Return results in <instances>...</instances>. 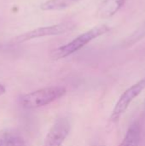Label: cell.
Listing matches in <instances>:
<instances>
[{"mask_svg": "<svg viewBox=\"0 0 145 146\" xmlns=\"http://www.w3.org/2000/svg\"><path fill=\"white\" fill-rule=\"evenodd\" d=\"M67 89L63 86H48L40 88L21 97L20 104L26 110L38 109L64 97Z\"/></svg>", "mask_w": 145, "mask_h": 146, "instance_id": "cell-1", "label": "cell"}, {"mask_svg": "<svg viewBox=\"0 0 145 146\" xmlns=\"http://www.w3.org/2000/svg\"><path fill=\"white\" fill-rule=\"evenodd\" d=\"M109 31V27L107 25H100V26L94 27L93 28L78 36L71 42L54 50L51 53V57L54 60L65 58L75 53L76 51L79 50L86 44H88L90 42H91L93 39L105 34Z\"/></svg>", "mask_w": 145, "mask_h": 146, "instance_id": "cell-2", "label": "cell"}, {"mask_svg": "<svg viewBox=\"0 0 145 146\" xmlns=\"http://www.w3.org/2000/svg\"><path fill=\"white\" fill-rule=\"evenodd\" d=\"M144 89L145 79L139 80L138 82H137L136 84L132 85L131 87L126 89L116 102L112 110V114L110 115V121L114 123L117 122L120 120V118L127 110L132 101L135 100L136 98L138 95H140Z\"/></svg>", "mask_w": 145, "mask_h": 146, "instance_id": "cell-3", "label": "cell"}, {"mask_svg": "<svg viewBox=\"0 0 145 146\" xmlns=\"http://www.w3.org/2000/svg\"><path fill=\"white\" fill-rule=\"evenodd\" d=\"M75 27V25L73 22H62L51 26L38 27L29 32L24 33L19 36H17L15 39V43H23L28 40H32L34 38L48 37V36H55L64 34L68 31L73 30Z\"/></svg>", "mask_w": 145, "mask_h": 146, "instance_id": "cell-4", "label": "cell"}, {"mask_svg": "<svg viewBox=\"0 0 145 146\" xmlns=\"http://www.w3.org/2000/svg\"><path fill=\"white\" fill-rule=\"evenodd\" d=\"M71 124L68 118H57L48 131L43 146H62L69 135Z\"/></svg>", "mask_w": 145, "mask_h": 146, "instance_id": "cell-5", "label": "cell"}, {"mask_svg": "<svg viewBox=\"0 0 145 146\" xmlns=\"http://www.w3.org/2000/svg\"><path fill=\"white\" fill-rule=\"evenodd\" d=\"M0 146H28V144L20 132L7 128L0 131Z\"/></svg>", "mask_w": 145, "mask_h": 146, "instance_id": "cell-6", "label": "cell"}, {"mask_svg": "<svg viewBox=\"0 0 145 146\" xmlns=\"http://www.w3.org/2000/svg\"><path fill=\"white\" fill-rule=\"evenodd\" d=\"M126 0H103L100 4L97 14L102 18L113 16L125 3Z\"/></svg>", "mask_w": 145, "mask_h": 146, "instance_id": "cell-7", "label": "cell"}, {"mask_svg": "<svg viewBox=\"0 0 145 146\" xmlns=\"http://www.w3.org/2000/svg\"><path fill=\"white\" fill-rule=\"evenodd\" d=\"M141 140V127L138 122H134L128 128L123 140L118 146H138Z\"/></svg>", "mask_w": 145, "mask_h": 146, "instance_id": "cell-8", "label": "cell"}, {"mask_svg": "<svg viewBox=\"0 0 145 146\" xmlns=\"http://www.w3.org/2000/svg\"><path fill=\"white\" fill-rule=\"evenodd\" d=\"M80 0H47L40 5V9L44 11H57L71 7Z\"/></svg>", "mask_w": 145, "mask_h": 146, "instance_id": "cell-9", "label": "cell"}, {"mask_svg": "<svg viewBox=\"0 0 145 146\" xmlns=\"http://www.w3.org/2000/svg\"><path fill=\"white\" fill-rule=\"evenodd\" d=\"M144 37H145V24H144L142 27H140L135 33H133V34H132L130 38L126 40V42L133 44V43L139 41Z\"/></svg>", "mask_w": 145, "mask_h": 146, "instance_id": "cell-10", "label": "cell"}, {"mask_svg": "<svg viewBox=\"0 0 145 146\" xmlns=\"http://www.w3.org/2000/svg\"><path fill=\"white\" fill-rule=\"evenodd\" d=\"M5 92H6V88H5V86H4L3 85L0 84V97L3 96Z\"/></svg>", "mask_w": 145, "mask_h": 146, "instance_id": "cell-11", "label": "cell"}, {"mask_svg": "<svg viewBox=\"0 0 145 146\" xmlns=\"http://www.w3.org/2000/svg\"><path fill=\"white\" fill-rule=\"evenodd\" d=\"M91 146H105L104 145H102V144H95V145H92Z\"/></svg>", "mask_w": 145, "mask_h": 146, "instance_id": "cell-12", "label": "cell"}, {"mask_svg": "<svg viewBox=\"0 0 145 146\" xmlns=\"http://www.w3.org/2000/svg\"><path fill=\"white\" fill-rule=\"evenodd\" d=\"M3 44H0V50H2V49H3Z\"/></svg>", "mask_w": 145, "mask_h": 146, "instance_id": "cell-13", "label": "cell"}]
</instances>
